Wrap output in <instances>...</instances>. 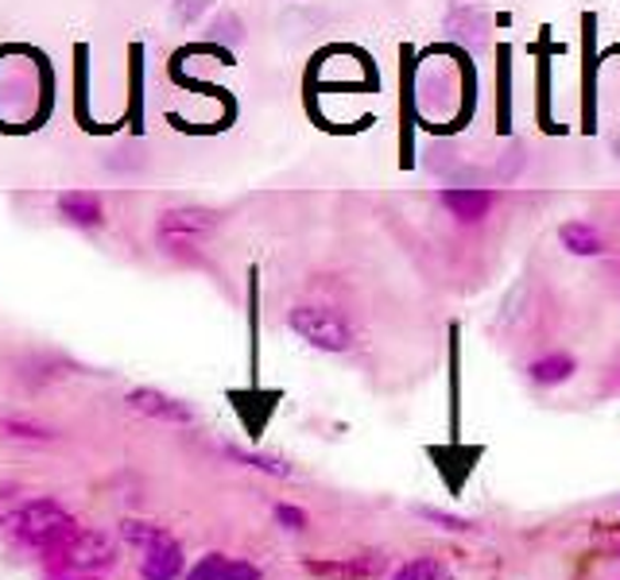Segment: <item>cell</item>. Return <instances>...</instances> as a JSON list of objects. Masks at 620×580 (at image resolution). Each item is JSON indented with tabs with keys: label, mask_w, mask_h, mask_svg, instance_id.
I'll list each match as a JSON object with an SVG mask.
<instances>
[{
	"label": "cell",
	"mask_w": 620,
	"mask_h": 580,
	"mask_svg": "<svg viewBox=\"0 0 620 580\" xmlns=\"http://www.w3.org/2000/svg\"><path fill=\"white\" fill-rule=\"evenodd\" d=\"M63 561L71 569H101L113 561V541L101 530H78L63 546Z\"/></svg>",
	"instance_id": "9"
},
{
	"label": "cell",
	"mask_w": 620,
	"mask_h": 580,
	"mask_svg": "<svg viewBox=\"0 0 620 580\" xmlns=\"http://www.w3.org/2000/svg\"><path fill=\"white\" fill-rule=\"evenodd\" d=\"M186 580H260V569L248 561H237V557H225V554H206Z\"/></svg>",
	"instance_id": "10"
},
{
	"label": "cell",
	"mask_w": 620,
	"mask_h": 580,
	"mask_svg": "<svg viewBox=\"0 0 620 580\" xmlns=\"http://www.w3.org/2000/svg\"><path fill=\"white\" fill-rule=\"evenodd\" d=\"M128 407H132L136 415L160 418V422H179V426H191L194 422V410L186 407L183 399L156 391V387H136V391H128Z\"/></svg>",
	"instance_id": "8"
},
{
	"label": "cell",
	"mask_w": 620,
	"mask_h": 580,
	"mask_svg": "<svg viewBox=\"0 0 620 580\" xmlns=\"http://www.w3.org/2000/svg\"><path fill=\"white\" fill-rule=\"evenodd\" d=\"M558 240H563V248L570 251V256H601L605 251V236L597 233L589 221H566L563 228H558Z\"/></svg>",
	"instance_id": "13"
},
{
	"label": "cell",
	"mask_w": 620,
	"mask_h": 580,
	"mask_svg": "<svg viewBox=\"0 0 620 580\" xmlns=\"http://www.w3.org/2000/svg\"><path fill=\"white\" fill-rule=\"evenodd\" d=\"M214 40L229 43V47H237V43L245 40V28H240V20L233 17V12H225V17L214 20Z\"/></svg>",
	"instance_id": "20"
},
{
	"label": "cell",
	"mask_w": 620,
	"mask_h": 580,
	"mask_svg": "<svg viewBox=\"0 0 620 580\" xmlns=\"http://www.w3.org/2000/svg\"><path fill=\"white\" fill-rule=\"evenodd\" d=\"M225 453L233 457V461H240L245 469H256V472H268V476H291V464L279 461V457H264V453H248V449H225Z\"/></svg>",
	"instance_id": "16"
},
{
	"label": "cell",
	"mask_w": 620,
	"mask_h": 580,
	"mask_svg": "<svg viewBox=\"0 0 620 580\" xmlns=\"http://www.w3.org/2000/svg\"><path fill=\"white\" fill-rule=\"evenodd\" d=\"M438 202H442V210L450 213L458 225H481V221L493 213L496 194L485 186H450L438 194Z\"/></svg>",
	"instance_id": "5"
},
{
	"label": "cell",
	"mask_w": 620,
	"mask_h": 580,
	"mask_svg": "<svg viewBox=\"0 0 620 580\" xmlns=\"http://www.w3.org/2000/svg\"><path fill=\"white\" fill-rule=\"evenodd\" d=\"M276 523L284 526V530H307L310 526V518H307V511H299V507H291V503H279L276 507Z\"/></svg>",
	"instance_id": "23"
},
{
	"label": "cell",
	"mask_w": 620,
	"mask_h": 580,
	"mask_svg": "<svg viewBox=\"0 0 620 580\" xmlns=\"http://www.w3.org/2000/svg\"><path fill=\"white\" fill-rule=\"evenodd\" d=\"M55 210L66 225L82 228V233H97V228L105 225V202H101V194H94V190H63Z\"/></svg>",
	"instance_id": "6"
},
{
	"label": "cell",
	"mask_w": 620,
	"mask_h": 580,
	"mask_svg": "<svg viewBox=\"0 0 620 580\" xmlns=\"http://www.w3.org/2000/svg\"><path fill=\"white\" fill-rule=\"evenodd\" d=\"M307 572H314L322 580H381L388 572V561L376 554L334 557V561H307Z\"/></svg>",
	"instance_id": "7"
},
{
	"label": "cell",
	"mask_w": 620,
	"mask_h": 580,
	"mask_svg": "<svg viewBox=\"0 0 620 580\" xmlns=\"http://www.w3.org/2000/svg\"><path fill=\"white\" fill-rule=\"evenodd\" d=\"M179 572H183V549H179V541L163 538L143 549V565H140L143 580H175Z\"/></svg>",
	"instance_id": "11"
},
{
	"label": "cell",
	"mask_w": 620,
	"mask_h": 580,
	"mask_svg": "<svg viewBox=\"0 0 620 580\" xmlns=\"http://www.w3.org/2000/svg\"><path fill=\"white\" fill-rule=\"evenodd\" d=\"M612 51H620V47H612Z\"/></svg>",
	"instance_id": "26"
},
{
	"label": "cell",
	"mask_w": 620,
	"mask_h": 580,
	"mask_svg": "<svg viewBox=\"0 0 620 580\" xmlns=\"http://www.w3.org/2000/svg\"><path fill=\"white\" fill-rule=\"evenodd\" d=\"M594 24L597 20L586 12V94H581V101H586V132H594V109H597V86H594V74H597V55H594Z\"/></svg>",
	"instance_id": "15"
},
{
	"label": "cell",
	"mask_w": 620,
	"mask_h": 580,
	"mask_svg": "<svg viewBox=\"0 0 620 580\" xmlns=\"http://www.w3.org/2000/svg\"><path fill=\"white\" fill-rule=\"evenodd\" d=\"M419 515H423V518H430V523H438V526H446V530H473V523H470V518L442 515V511H430V507H423Z\"/></svg>",
	"instance_id": "24"
},
{
	"label": "cell",
	"mask_w": 620,
	"mask_h": 580,
	"mask_svg": "<svg viewBox=\"0 0 620 580\" xmlns=\"http://www.w3.org/2000/svg\"><path fill=\"white\" fill-rule=\"evenodd\" d=\"M17 530H20V538L32 541V546H40V549H63L66 541L78 534V526H74V518L66 515L55 500H35L20 511Z\"/></svg>",
	"instance_id": "3"
},
{
	"label": "cell",
	"mask_w": 620,
	"mask_h": 580,
	"mask_svg": "<svg viewBox=\"0 0 620 580\" xmlns=\"http://www.w3.org/2000/svg\"><path fill=\"white\" fill-rule=\"evenodd\" d=\"M612 554H617V557H620V546H617V549H612Z\"/></svg>",
	"instance_id": "25"
},
{
	"label": "cell",
	"mask_w": 620,
	"mask_h": 580,
	"mask_svg": "<svg viewBox=\"0 0 620 580\" xmlns=\"http://www.w3.org/2000/svg\"><path fill=\"white\" fill-rule=\"evenodd\" d=\"M0 430L9 433V438H20V441H47L51 438V430H43V426H35V422H17V418L0 422Z\"/></svg>",
	"instance_id": "21"
},
{
	"label": "cell",
	"mask_w": 620,
	"mask_h": 580,
	"mask_svg": "<svg viewBox=\"0 0 620 580\" xmlns=\"http://www.w3.org/2000/svg\"><path fill=\"white\" fill-rule=\"evenodd\" d=\"M287 325L299 341H307L310 348L319 353H350L353 348V325L345 322L338 310L314 307V302H302L287 314Z\"/></svg>",
	"instance_id": "1"
},
{
	"label": "cell",
	"mask_w": 620,
	"mask_h": 580,
	"mask_svg": "<svg viewBox=\"0 0 620 580\" xmlns=\"http://www.w3.org/2000/svg\"><path fill=\"white\" fill-rule=\"evenodd\" d=\"M512 128V51H496V132Z\"/></svg>",
	"instance_id": "14"
},
{
	"label": "cell",
	"mask_w": 620,
	"mask_h": 580,
	"mask_svg": "<svg viewBox=\"0 0 620 580\" xmlns=\"http://www.w3.org/2000/svg\"><path fill=\"white\" fill-rule=\"evenodd\" d=\"M222 225V213L206 210V205H175V210L160 213L156 221V236L160 244H168L171 251H191L202 248L210 236Z\"/></svg>",
	"instance_id": "2"
},
{
	"label": "cell",
	"mask_w": 620,
	"mask_h": 580,
	"mask_svg": "<svg viewBox=\"0 0 620 580\" xmlns=\"http://www.w3.org/2000/svg\"><path fill=\"white\" fill-rule=\"evenodd\" d=\"M86 580H94V577H86Z\"/></svg>",
	"instance_id": "27"
},
{
	"label": "cell",
	"mask_w": 620,
	"mask_h": 580,
	"mask_svg": "<svg viewBox=\"0 0 620 580\" xmlns=\"http://www.w3.org/2000/svg\"><path fill=\"white\" fill-rule=\"evenodd\" d=\"M210 9H214V0H175V20L179 24H199Z\"/></svg>",
	"instance_id": "22"
},
{
	"label": "cell",
	"mask_w": 620,
	"mask_h": 580,
	"mask_svg": "<svg viewBox=\"0 0 620 580\" xmlns=\"http://www.w3.org/2000/svg\"><path fill=\"white\" fill-rule=\"evenodd\" d=\"M120 534H125V541H132V546H143V549L168 538V530H163V526H156V523H136V518H128V523L120 526Z\"/></svg>",
	"instance_id": "18"
},
{
	"label": "cell",
	"mask_w": 620,
	"mask_h": 580,
	"mask_svg": "<svg viewBox=\"0 0 620 580\" xmlns=\"http://www.w3.org/2000/svg\"><path fill=\"white\" fill-rule=\"evenodd\" d=\"M547 105H550V58L543 55V58H539V120H543V128H547V132H555Z\"/></svg>",
	"instance_id": "19"
},
{
	"label": "cell",
	"mask_w": 620,
	"mask_h": 580,
	"mask_svg": "<svg viewBox=\"0 0 620 580\" xmlns=\"http://www.w3.org/2000/svg\"><path fill=\"white\" fill-rule=\"evenodd\" d=\"M574 372H578V361H574L570 353H547L527 364V379H532L535 387H558V384H566Z\"/></svg>",
	"instance_id": "12"
},
{
	"label": "cell",
	"mask_w": 620,
	"mask_h": 580,
	"mask_svg": "<svg viewBox=\"0 0 620 580\" xmlns=\"http://www.w3.org/2000/svg\"><path fill=\"white\" fill-rule=\"evenodd\" d=\"M392 580H450V572H446L442 561H435V557H411Z\"/></svg>",
	"instance_id": "17"
},
{
	"label": "cell",
	"mask_w": 620,
	"mask_h": 580,
	"mask_svg": "<svg viewBox=\"0 0 620 580\" xmlns=\"http://www.w3.org/2000/svg\"><path fill=\"white\" fill-rule=\"evenodd\" d=\"M427 457L435 461V469H438V476H442L446 492L461 495V492H466V484H470V476L478 472V461L485 457V449L450 441V445H427Z\"/></svg>",
	"instance_id": "4"
}]
</instances>
